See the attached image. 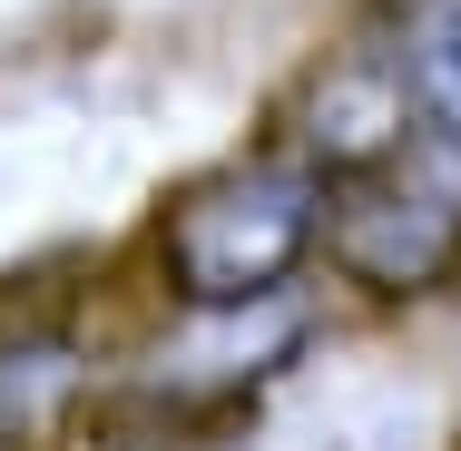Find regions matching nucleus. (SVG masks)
<instances>
[{
    "mask_svg": "<svg viewBox=\"0 0 461 451\" xmlns=\"http://www.w3.org/2000/svg\"><path fill=\"white\" fill-rule=\"evenodd\" d=\"M314 284L334 294V314H373V324L452 314V294H461V158L393 148L383 167L344 177L324 196Z\"/></svg>",
    "mask_w": 461,
    "mask_h": 451,
    "instance_id": "2",
    "label": "nucleus"
},
{
    "mask_svg": "<svg viewBox=\"0 0 461 451\" xmlns=\"http://www.w3.org/2000/svg\"><path fill=\"white\" fill-rule=\"evenodd\" d=\"M442 442L461 451V294H452V422H442Z\"/></svg>",
    "mask_w": 461,
    "mask_h": 451,
    "instance_id": "4",
    "label": "nucleus"
},
{
    "mask_svg": "<svg viewBox=\"0 0 461 451\" xmlns=\"http://www.w3.org/2000/svg\"><path fill=\"white\" fill-rule=\"evenodd\" d=\"M324 196L334 186L276 128L167 177L158 206L138 216L128 256H118L138 324H196V314H246V304L304 294L324 266Z\"/></svg>",
    "mask_w": 461,
    "mask_h": 451,
    "instance_id": "1",
    "label": "nucleus"
},
{
    "mask_svg": "<svg viewBox=\"0 0 461 451\" xmlns=\"http://www.w3.org/2000/svg\"><path fill=\"white\" fill-rule=\"evenodd\" d=\"M344 30L383 59L412 148L461 158V0H354Z\"/></svg>",
    "mask_w": 461,
    "mask_h": 451,
    "instance_id": "3",
    "label": "nucleus"
}]
</instances>
